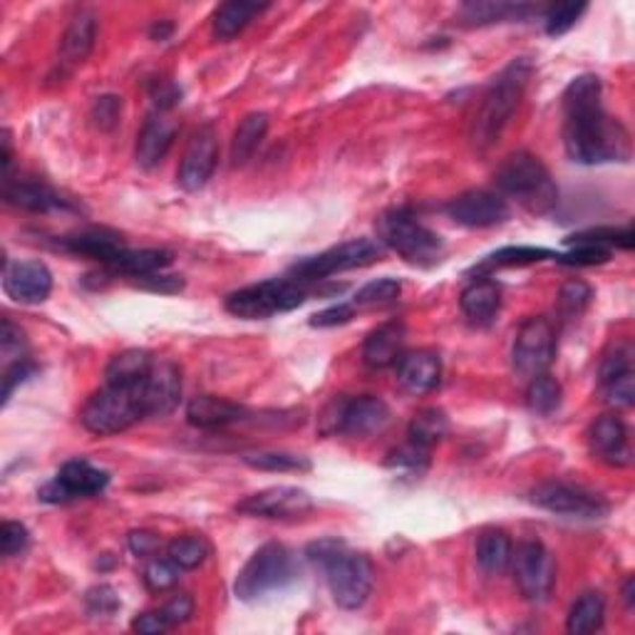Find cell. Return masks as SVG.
I'll return each instance as SVG.
<instances>
[{
	"label": "cell",
	"mask_w": 635,
	"mask_h": 635,
	"mask_svg": "<svg viewBox=\"0 0 635 635\" xmlns=\"http://www.w3.org/2000/svg\"><path fill=\"white\" fill-rule=\"evenodd\" d=\"M310 296V283L301 279H268L229 293L223 308L241 320H266L276 313H289L303 306Z\"/></svg>",
	"instance_id": "8992f818"
},
{
	"label": "cell",
	"mask_w": 635,
	"mask_h": 635,
	"mask_svg": "<svg viewBox=\"0 0 635 635\" xmlns=\"http://www.w3.org/2000/svg\"><path fill=\"white\" fill-rule=\"evenodd\" d=\"M308 559L326 574L330 596L340 608L355 611V608L365 606L375 581L373 561L365 553L351 551L338 539H323L310 544Z\"/></svg>",
	"instance_id": "3957f363"
},
{
	"label": "cell",
	"mask_w": 635,
	"mask_h": 635,
	"mask_svg": "<svg viewBox=\"0 0 635 635\" xmlns=\"http://www.w3.org/2000/svg\"><path fill=\"white\" fill-rule=\"evenodd\" d=\"M167 628H172V625L167 623L162 608L159 611H147L137 615V619L132 621V631H137L142 635H157V633H164Z\"/></svg>",
	"instance_id": "94428289"
},
{
	"label": "cell",
	"mask_w": 635,
	"mask_h": 635,
	"mask_svg": "<svg viewBox=\"0 0 635 635\" xmlns=\"http://www.w3.org/2000/svg\"><path fill=\"white\" fill-rule=\"evenodd\" d=\"M248 467L258 472H310V460L293 452H246Z\"/></svg>",
	"instance_id": "ab89813d"
},
{
	"label": "cell",
	"mask_w": 635,
	"mask_h": 635,
	"mask_svg": "<svg viewBox=\"0 0 635 635\" xmlns=\"http://www.w3.org/2000/svg\"><path fill=\"white\" fill-rule=\"evenodd\" d=\"M532 62L526 58L512 60L481 93L477 110L472 114L469 122V142L472 147L485 155L497 145L506 124L512 122L518 102H522L524 89L532 80Z\"/></svg>",
	"instance_id": "7a4b0ae2"
},
{
	"label": "cell",
	"mask_w": 635,
	"mask_h": 635,
	"mask_svg": "<svg viewBox=\"0 0 635 635\" xmlns=\"http://www.w3.org/2000/svg\"><path fill=\"white\" fill-rule=\"evenodd\" d=\"M460 308L472 323L487 326L497 318L499 308H502V289H499L497 281H491V276H477L462 291Z\"/></svg>",
	"instance_id": "83f0119b"
},
{
	"label": "cell",
	"mask_w": 635,
	"mask_h": 635,
	"mask_svg": "<svg viewBox=\"0 0 635 635\" xmlns=\"http://www.w3.org/2000/svg\"><path fill=\"white\" fill-rule=\"evenodd\" d=\"M447 432H450V419H447L442 410H437V407L419 410V413L410 419V427H407L410 442L427 447V450H432L437 442H442Z\"/></svg>",
	"instance_id": "8d00e7d4"
},
{
	"label": "cell",
	"mask_w": 635,
	"mask_h": 635,
	"mask_svg": "<svg viewBox=\"0 0 635 635\" xmlns=\"http://www.w3.org/2000/svg\"><path fill=\"white\" fill-rule=\"evenodd\" d=\"M107 485H110V474L105 469L95 467L87 460H70L62 464L58 477L38 491V497L50 504H65L73 502V499L100 494Z\"/></svg>",
	"instance_id": "5bb4252c"
},
{
	"label": "cell",
	"mask_w": 635,
	"mask_h": 635,
	"mask_svg": "<svg viewBox=\"0 0 635 635\" xmlns=\"http://www.w3.org/2000/svg\"><path fill=\"white\" fill-rule=\"evenodd\" d=\"M151 102H155L157 112H169L172 107L182 102V89H179L172 80H155L149 87Z\"/></svg>",
	"instance_id": "11a10c76"
},
{
	"label": "cell",
	"mask_w": 635,
	"mask_h": 635,
	"mask_svg": "<svg viewBox=\"0 0 635 635\" xmlns=\"http://www.w3.org/2000/svg\"><path fill=\"white\" fill-rule=\"evenodd\" d=\"M603 85L598 75H578L563 89V147L578 164L628 162L631 134L621 120L601 107Z\"/></svg>",
	"instance_id": "6da1fadb"
},
{
	"label": "cell",
	"mask_w": 635,
	"mask_h": 635,
	"mask_svg": "<svg viewBox=\"0 0 635 635\" xmlns=\"http://www.w3.org/2000/svg\"><path fill=\"white\" fill-rule=\"evenodd\" d=\"M380 244L392 248L402 261L417 268H432L442 261L444 241L432 229H427L415 213L405 209H392L378 219Z\"/></svg>",
	"instance_id": "5b68a950"
},
{
	"label": "cell",
	"mask_w": 635,
	"mask_h": 635,
	"mask_svg": "<svg viewBox=\"0 0 635 635\" xmlns=\"http://www.w3.org/2000/svg\"><path fill=\"white\" fill-rule=\"evenodd\" d=\"M529 499L544 512L571 518H603L611 512V504L601 494H594L584 487L563 485V481H544L532 489Z\"/></svg>",
	"instance_id": "4fadbf2b"
},
{
	"label": "cell",
	"mask_w": 635,
	"mask_h": 635,
	"mask_svg": "<svg viewBox=\"0 0 635 635\" xmlns=\"http://www.w3.org/2000/svg\"><path fill=\"white\" fill-rule=\"evenodd\" d=\"M380 254H382L380 244H375L373 239H351L328 248L323 254L301 258V261L291 266V276L306 283L326 281L328 276L353 271V268H363L380 261Z\"/></svg>",
	"instance_id": "30bf717a"
},
{
	"label": "cell",
	"mask_w": 635,
	"mask_h": 635,
	"mask_svg": "<svg viewBox=\"0 0 635 635\" xmlns=\"http://www.w3.org/2000/svg\"><path fill=\"white\" fill-rule=\"evenodd\" d=\"M353 318H355L353 303H338V306H330L326 310L316 313V316L310 318V326L313 328H335V326L351 323Z\"/></svg>",
	"instance_id": "db71d44e"
},
{
	"label": "cell",
	"mask_w": 635,
	"mask_h": 635,
	"mask_svg": "<svg viewBox=\"0 0 635 635\" xmlns=\"http://www.w3.org/2000/svg\"><path fill=\"white\" fill-rule=\"evenodd\" d=\"M172 33H174V25L169 23V21H159V23H155V25H151V28H149L151 40H167Z\"/></svg>",
	"instance_id": "6125c7cd"
},
{
	"label": "cell",
	"mask_w": 635,
	"mask_h": 635,
	"mask_svg": "<svg viewBox=\"0 0 635 635\" xmlns=\"http://www.w3.org/2000/svg\"><path fill=\"white\" fill-rule=\"evenodd\" d=\"M512 574L516 581L518 594L532 603L549 601L557 586V561L551 551L541 541H522L512 551Z\"/></svg>",
	"instance_id": "7c38bea8"
},
{
	"label": "cell",
	"mask_w": 635,
	"mask_h": 635,
	"mask_svg": "<svg viewBox=\"0 0 635 635\" xmlns=\"http://www.w3.org/2000/svg\"><path fill=\"white\" fill-rule=\"evenodd\" d=\"M169 264H172V252H167V248H124V252L107 266V271L114 276H127L130 281H134L164 271Z\"/></svg>",
	"instance_id": "4dcf8cb0"
},
{
	"label": "cell",
	"mask_w": 635,
	"mask_h": 635,
	"mask_svg": "<svg viewBox=\"0 0 635 635\" xmlns=\"http://www.w3.org/2000/svg\"><path fill=\"white\" fill-rule=\"evenodd\" d=\"M547 258H557V254L549 252V248H536V246H506V248H499V252L494 254H489L485 261L472 268V273L489 276L499 271V268L532 266V264L547 261Z\"/></svg>",
	"instance_id": "e575fe53"
},
{
	"label": "cell",
	"mask_w": 635,
	"mask_h": 635,
	"mask_svg": "<svg viewBox=\"0 0 635 635\" xmlns=\"http://www.w3.org/2000/svg\"><path fill=\"white\" fill-rule=\"evenodd\" d=\"M588 11L586 3H557L551 5L547 15H544V25H547V35L559 38L566 35L581 21V15Z\"/></svg>",
	"instance_id": "7dc6e473"
},
{
	"label": "cell",
	"mask_w": 635,
	"mask_h": 635,
	"mask_svg": "<svg viewBox=\"0 0 635 635\" xmlns=\"http://www.w3.org/2000/svg\"><path fill=\"white\" fill-rule=\"evenodd\" d=\"M139 390L105 384L100 392H95V395L85 402L83 413H80V423H83L87 432L100 437L124 432V429L137 425L139 419L145 417Z\"/></svg>",
	"instance_id": "9c48e42d"
},
{
	"label": "cell",
	"mask_w": 635,
	"mask_h": 635,
	"mask_svg": "<svg viewBox=\"0 0 635 635\" xmlns=\"http://www.w3.org/2000/svg\"><path fill=\"white\" fill-rule=\"evenodd\" d=\"M3 291L15 303L38 306V303L48 301L52 293L50 268L42 261H5Z\"/></svg>",
	"instance_id": "ac0fdd59"
},
{
	"label": "cell",
	"mask_w": 635,
	"mask_h": 635,
	"mask_svg": "<svg viewBox=\"0 0 635 635\" xmlns=\"http://www.w3.org/2000/svg\"><path fill=\"white\" fill-rule=\"evenodd\" d=\"M219 164V139L213 127H202L194 132L186 147L182 164H179V186L184 192H199L207 186L209 179L213 176V169Z\"/></svg>",
	"instance_id": "e0dca14e"
},
{
	"label": "cell",
	"mask_w": 635,
	"mask_h": 635,
	"mask_svg": "<svg viewBox=\"0 0 635 635\" xmlns=\"http://www.w3.org/2000/svg\"><path fill=\"white\" fill-rule=\"evenodd\" d=\"M62 246H65V252H70V254L100 261L105 268L110 266L114 258L124 252V248H127L124 246L122 236L114 234V231H110V229L77 231V234L62 239Z\"/></svg>",
	"instance_id": "f1b7e54d"
},
{
	"label": "cell",
	"mask_w": 635,
	"mask_h": 635,
	"mask_svg": "<svg viewBox=\"0 0 635 635\" xmlns=\"http://www.w3.org/2000/svg\"><path fill=\"white\" fill-rule=\"evenodd\" d=\"M429 452L427 447H419L415 442H407L392 450L384 460V467L392 469L395 474H407V477H423L429 467Z\"/></svg>",
	"instance_id": "60d3db41"
},
{
	"label": "cell",
	"mask_w": 635,
	"mask_h": 635,
	"mask_svg": "<svg viewBox=\"0 0 635 635\" xmlns=\"http://www.w3.org/2000/svg\"><path fill=\"white\" fill-rule=\"evenodd\" d=\"M591 454L608 467H631L633 447L628 425L619 415H601L588 429Z\"/></svg>",
	"instance_id": "d6986e66"
},
{
	"label": "cell",
	"mask_w": 635,
	"mask_h": 635,
	"mask_svg": "<svg viewBox=\"0 0 635 635\" xmlns=\"http://www.w3.org/2000/svg\"><path fill=\"white\" fill-rule=\"evenodd\" d=\"M603 619H606V598L596 591L581 594L569 611L566 631L574 635L596 633L603 628Z\"/></svg>",
	"instance_id": "d590c367"
},
{
	"label": "cell",
	"mask_w": 635,
	"mask_h": 635,
	"mask_svg": "<svg viewBox=\"0 0 635 635\" xmlns=\"http://www.w3.org/2000/svg\"><path fill=\"white\" fill-rule=\"evenodd\" d=\"M402 293V283L398 279H378L365 283L361 291L355 293L353 306L355 308H382L395 303Z\"/></svg>",
	"instance_id": "7bdbcfd3"
},
{
	"label": "cell",
	"mask_w": 635,
	"mask_h": 635,
	"mask_svg": "<svg viewBox=\"0 0 635 635\" xmlns=\"http://www.w3.org/2000/svg\"><path fill=\"white\" fill-rule=\"evenodd\" d=\"M127 544H130V551L139 559L155 557L159 547H162V544H159V536L151 534V532H132Z\"/></svg>",
	"instance_id": "91938a15"
},
{
	"label": "cell",
	"mask_w": 635,
	"mask_h": 635,
	"mask_svg": "<svg viewBox=\"0 0 635 635\" xmlns=\"http://www.w3.org/2000/svg\"><path fill=\"white\" fill-rule=\"evenodd\" d=\"M3 196L11 207L33 213L73 209V202L62 199L52 186L38 182V179H5Z\"/></svg>",
	"instance_id": "cb8c5ba5"
},
{
	"label": "cell",
	"mask_w": 635,
	"mask_h": 635,
	"mask_svg": "<svg viewBox=\"0 0 635 635\" xmlns=\"http://www.w3.org/2000/svg\"><path fill=\"white\" fill-rule=\"evenodd\" d=\"M514 544L509 539V534L502 529H487L479 534L477 539V563L479 569L489 576L504 574L512 563Z\"/></svg>",
	"instance_id": "d6a6232c"
},
{
	"label": "cell",
	"mask_w": 635,
	"mask_h": 635,
	"mask_svg": "<svg viewBox=\"0 0 635 635\" xmlns=\"http://www.w3.org/2000/svg\"><path fill=\"white\" fill-rule=\"evenodd\" d=\"M497 194L516 199L532 213H549L559 202V190L553 184L547 164L532 151H514L509 155L494 174Z\"/></svg>",
	"instance_id": "277c9868"
},
{
	"label": "cell",
	"mask_w": 635,
	"mask_h": 635,
	"mask_svg": "<svg viewBox=\"0 0 635 635\" xmlns=\"http://www.w3.org/2000/svg\"><path fill=\"white\" fill-rule=\"evenodd\" d=\"M176 137V122L167 112L149 114L137 137V164L155 169L164 162Z\"/></svg>",
	"instance_id": "7402d4cb"
},
{
	"label": "cell",
	"mask_w": 635,
	"mask_h": 635,
	"mask_svg": "<svg viewBox=\"0 0 635 635\" xmlns=\"http://www.w3.org/2000/svg\"><path fill=\"white\" fill-rule=\"evenodd\" d=\"M569 244H588V246H603L611 252L613 246L625 248V252H631L633 248V229L625 227V229H613V227H598V229H588V231H581V234L569 236Z\"/></svg>",
	"instance_id": "f6af8a7d"
},
{
	"label": "cell",
	"mask_w": 635,
	"mask_h": 635,
	"mask_svg": "<svg viewBox=\"0 0 635 635\" xmlns=\"http://www.w3.org/2000/svg\"><path fill=\"white\" fill-rule=\"evenodd\" d=\"M97 40V15L93 11H80L62 33L60 40V68L73 70L85 62Z\"/></svg>",
	"instance_id": "d4e9b609"
},
{
	"label": "cell",
	"mask_w": 635,
	"mask_h": 635,
	"mask_svg": "<svg viewBox=\"0 0 635 635\" xmlns=\"http://www.w3.org/2000/svg\"><path fill=\"white\" fill-rule=\"evenodd\" d=\"M122 114V97L118 95H102L97 97L93 105V120L100 130H112L120 122Z\"/></svg>",
	"instance_id": "f5cc1de1"
},
{
	"label": "cell",
	"mask_w": 635,
	"mask_h": 635,
	"mask_svg": "<svg viewBox=\"0 0 635 635\" xmlns=\"http://www.w3.org/2000/svg\"><path fill=\"white\" fill-rule=\"evenodd\" d=\"M162 613L169 625H182L194 615V598L190 594H176L162 606Z\"/></svg>",
	"instance_id": "9f6ffc18"
},
{
	"label": "cell",
	"mask_w": 635,
	"mask_h": 635,
	"mask_svg": "<svg viewBox=\"0 0 635 635\" xmlns=\"http://www.w3.org/2000/svg\"><path fill=\"white\" fill-rule=\"evenodd\" d=\"M137 289H145L151 293H179L184 289L182 276H164L162 271L145 276V279H134L132 281Z\"/></svg>",
	"instance_id": "6f0895ef"
},
{
	"label": "cell",
	"mask_w": 635,
	"mask_h": 635,
	"mask_svg": "<svg viewBox=\"0 0 635 635\" xmlns=\"http://www.w3.org/2000/svg\"><path fill=\"white\" fill-rule=\"evenodd\" d=\"M536 8L529 3H504V0H477V3H464L460 8L462 25H491V23H509V21H526L534 15Z\"/></svg>",
	"instance_id": "f546056e"
},
{
	"label": "cell",
	"mask_w": 635,
	"mask_h": 635,
	"mask_svg": "<svg viewBox=\"0 0 635 635\" xmlns=\"http://www.w3.org/2000/svg\"><path fill=\"white\" fill-rule=\"evenodd\" d=\"M320 435H351V437H373L382 432L390 423V407L384 400L375 395L345 398L338 395L320 413Z\"/></svg>",
	"instance_id": "ba28073f"
},
{
	"label": "cell",
	"mask_w": 635,
	"mask_h": 635,
	"mask_svg": "<svg viewBox=\"0 0 635 635\" xmlns=\"http://www.w3.org/2000/svg\"><path fill=\"white\" fill-rule=\"evenodd\" d=\"M611 258V252L603 246H588V244H576L571 252L566 254H557V261L563 266H598L606 264Z\"/></svg>",
	"instance_id": "f907efd6"
},
{
	"label": "cell",
	"mask_w": 635,
	"mask_h": 635,
	"mask_svg": "<svg viewBox=\"0 0 635 635\" xmlns=\"http://www.w3.org/2000/svg\"><path fill=\"white\" fill-rule=\"evenodd\" d=\"M268 132V114L264 112H252L246 114L244 120L234 132V142H231V162L236 167L246 164L252 159Z\"/></svg>",
	"instance_id": "836d02e7"
},
{
	"label": "cell",
	"mask_w": 635,
	"mask_h": 635,
	"mask_svg": "<svg viewBox=\"0 0 635 635\" xmlns=\"http://www.w3.org/2000/svg\"><path fill=\"white\" fill-rule=\"evenodd\" d=\"M236 512L261 518H298L313 512V499L298 487H268L239 502Z\"/></svg>",
	"instance_id": "2e32d148"
},
{
	"label": "cell",
	"mask_w": 635,
	"mask_h": 635,
	"mask_svg": "<svg viewBox=\"0 0 635 635\" xmlns=\"http://www.w3.org/2000/svg\"><path fill=\"white\" fill-rule=\"evenodd\" d=\"M442 380V361L432 351L405 353L398 361V382L410 395H427Z\"/></svg>",
	"instance_id": "603a6c76"
},
{
	"label": "cell",
	"mask_w": 635,
	"mask_h": 635,
	"mask_svg": "<svg viewBox=\"0 0 635 635\" xmlns=\"http://www.w3.org/2000/svg\"><path fill=\"white\" fill-rule=\"evenodd\" d=\"M142 407H145V417H164L174 413L182 398V373H179L172 361L155 363V368L142 382L139 390Z\"/></svg>",
	"instance_id": "ffe728a7"
},
{
	"label": "cell",
	"mask_w": 635,
	"mask_h": 635,
	"mask_svg": "<svg viewBox=\"0 0 635 635\" xmlns=\"http://www.w3.org/2000/svg\"><path fill=\"white\" fill-rule=\"evenodd\" d=\"M633 594H635V581L628 578L623 586V601H625V606H628V611H633V598H635Z\"/></svg>",
	"instance_id": "be15d7a7"
},
{
	"label": "cell",
	"mask_w": 635,
	"mask_h": 635,
	"mask_svg": "<svg viewBox=\"0 0 635 635\" xmlns=\"http://www.w3.org/2000/svg\"><path fill=\"white\" fill-rule=\"evenodd\" d=\"M85 606H87V613L95 615V619H100V615H114L120 611V596L114 591L112 586L100 584L95 588H89L87 596H85Z\"/></svg>",
	"instance_id": "681fc988"
},
{
	"label": "cell",
	"mask_w": 635,
	"mask_h": 635,
	"mask_svg": "<svg viewBox=\"0 0 635 635\" xmlns=\"http://www.w3.org/2000/svg\"><path fill=\"white\" fill-rule=\"evenodd\" d=\"M405 340L407 328L402 320H388V323L370 330L363 345V363L370 370H384L398 365V361L405 355Z\"/></svg>",
	"instance_id": "44dd1931"
},
{
	"label": "cell",
	"mask_w": 635,
	"mask_h": 635,
	"mask_svg": "<svg viewBox=\"0 0 635 635\" xmlns=\"http://www.w3.org/2000/svg\"><path fill=\"white\" fill-rule=\"evenodd\" d=\"M209 553H211L209 541L196 534L176 536V539L169 541V547H167V557L172 559L182 571L199 569L202 563L209 559Z\"/></svg>",
	"instance_id": "f35d334b"
},
{
	"label": "cell",
	"mask_w": 635,
	"mask_h": 635,
	"mask_svg": "<svg viewBox=\"0 0 635 635\" xmlns=\"http://www.w3.org/2000/svg\"><path fill=\"white\" fill-rule=\"evenodd\" d=\"M179 574H182V569H179L172 559L155 557V559L147 561L142 578H145V586L149 588L151 594H164V591H169V588L176 586Z\"/></svg>",
	"instance_id": "bcb514c9"
},
{
	"label": "cell",
	"mask_w": 635,
	"mask_h": 635,
	"mask_svg": "<svg viewBox=\"0 0 635 635\" xmlns=\"http://www.w3.org/2000/svg\"><path fill=\"white\" fill-rule=\"evenodd\" d=\"M561 398H563L561 382L549 373L536 375V378L529 380V388H526V405H529L534 415L547 417L551 413H557L561 407Z\"/></svg>",
	"instance_id": "74e56055"
},
{
	"label": "cell",
	"mask_w": 635,
	"mask_h": 635,
	"mask_svg": "<svg viewBox=\"0 0 635 635\" xmlns=\"http://www.w3.org/2000/svg\"><path fill=\"white\" fill-rule=\"evenodd\" d=\"M553 357H557V326L547 316L526 318L518 326L512 345L514 373L532 380L551 368Z\"/></svg>",
	"instance_id": "8fae6325"
},
{
	"label": "cell",
	"mask_w": 635,
	"mask_h": 635,
	"mask_svg": "<svg viewBox=\"0 0 635 635\" xmlns=\"http://www.w3.org/2000/svg\"><path fill=\"white\" fill-rule=\"evenodd\" d=\"M151 368H155V357H151L149 351H145V347H130V351L110 357L105 368V384L139 390Z\"/></svg>",
	"instance_id": "4316f807"
},
{
	"label": "cell",
	"mask_w": 635,
	"mask_h": 635,
	"mask_svg": "<svg viewBox=\"0 0 635 635\" xmlns=\"http://www.w3.org/2000/svg\"><path fill=\"white\" fill-rule=\"evenodd\" d=\"M444 211L454 223L467 229L499 227V223H504L509 219V213H512L502 194L487 190H469L454 196V199L444 207Z\"/></svg>",
	"instance_id": "9a60e30c"
},
{
	"label": "cell",
	"mask_w": 635,
	"mask_h": 635,
	"mask_svg": "<svg viewBox=\"0 0 635 635\" xmlns=\"http://www.w3.org/2000/svg\"><path fill=\"white\" fill-rule=\"evenodd\" d=\"M38 370L30 361H21V363H13V365H5V373H3V402L11 400L13 390L17 384H23L28 378H33V373Z\"/></svg>",
	"instance_id": "680465c9"
},
{
	"label": "cell",
	"mask_w": 635,
	"mask_h": 635,
	"mask_svg": "<svg viewBox=\"0 0 635 635\" xmlns=\"http://www.w3.org/2000/svg\"><path fill=\"white\" fill-rule=\"evenodd\" d=\"M625 378H635L633 347L631 343H619L606 353L601 370H598V382H601V388H603V384H611L615 380H625Z\"/></svg>",
	"instance_id": "ee69618b"
},
{
	"label": "cell",
	"mask_w": 635,
	"mask_h": 635,
	"mask_svg": "<svg viewBox=\"0 0 635 635\" xmlns=\"http://www.w3.org/2000/svg\"><path fill=\"white\" fill-rule=\"evenodd\" d=\"M296 578V559L279 541H268L252 553V559L239 571L234 594L241 601H258L273 591H281Z\"/></svg>",
	"instance_id": "52a82bcc"
},
{
	"label": "cell",
	"mask_w": 635,
	"mask_h": 635,
	"mask_svg": "<svg viewBox=\"0 0 635 635\" xmlns=\"http://www.w3.org/2000/svg\"><path fill=\"white\" fill-rule=\"evenodd\" d=\"M266 11V5L246 3V0H231V3L219 5L211 17V30L217 40H231L236 38L241 30H246V25H252L258 15Z\"/></svg>",
	"instance_id": "1f68e13d"
},
{
	"label": "cell",
	"mask_w": 635,
	"mask_h": 635,
	"mask_svg": "<svg viewBox=\"0 0 635 635\" xmlns=\"http://www.w3.org/2000/svg\"><path fill=\"white\" fill-rule=\"evenodd\" d=\"M30 544V534L21 522H5L0 526V551L5 559H13L17 553H23Z\"/></svg>",
	"instance_id": "816d5d0a"
},
{
	"label": "cell",
	"mask_w": 635,
	"mask_h": 635,
	"mask_svg": "<svg viewBox=\"0 0 635 635\" xmlns=\"http://www.w3.org/2000/svg\"><path fill=\"white\" fill-rule=\"evenodd\" d=\"M594 301V289L586 281H566L561 285L557 308L561 320H578Z\"/></svg>",
	"instance_id": "b9f144b4"
},
{
	"label": "cell",
	"mask_w": 635,
	"mask_h": 635,
	"mask_svg": "<svg viewBox=\"0 0 635 635\" xmlns=\"http://www.w3.org/2000/svg\"><path fill=\"white\" fill-rule=\"evenodd\" d=\"M246 415L248 413L244 405L217 395L192 398L190 405H186V419H190V425L199 429H223L246 419Z\"/></svg>",
	"instance_id": "484cf974"
},
{
	"label": "cell",
	"mask_w": 635,
	"mask_h": 635,
	"mask_svg": "<svg viewBox=\"0 0 635 635\" xmlns=\"http://www.w3.org/2000/svg\"><path fill=\"white\" fill-rule=\"evenodd\" d=\"M25 351H28V343H25L23 330L17 328L13 320H3V330H0V355H3L5 365L28 361L25 357Z\"/></svg>",
	"instance_id": "c3c4849f"
}]
</instances>
